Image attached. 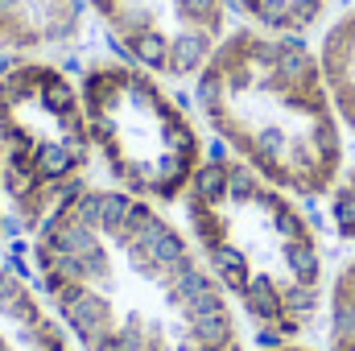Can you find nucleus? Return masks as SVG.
Wrapping results in <instances>:
<instances>
[{"mask_svg": "<svg viewBox=\"0 0 355 351\" xmlns=\"http://www.w3.org/2000/svg\"><path fill=\"white\" fill-rule=\"evenodd\" d=\"M252 29L281 33V37H302L310 33L322 17L331 0H227Z\"/></svg>", "mask_w": 355, "mask_h": 351, "instance_id": "10", "label": "nucleus"}, {"mask_svg": "<svg viewBox=\"0 0 355 351\" xmlns=\"http://www.w3.org/2000/svg\"><path fill=\"white\" fill-rule=\"evenodd\" d=\"M0 351H71L54 310L8 268H0Z\"/></svg>", "mask_w": 355, "mask_h": 351, "instance_id": "8", "label": "nucleus"}, {"mask_svg": "<svg viewBox=\"0 0 355 351\" xmlns=\"http://www.w3.org/2000/svg\"><path fill=\"white\" fill-rule=\"evenodd\" d=\"M182 215L202 264L265 348L314 327L331 285L318 228L289 190L236 157H211L186 186Z\"/></svg>", "mask_w": 355, "mask_h": 351, "instance_id": "2", "label": "nucleus"}, {"mask_svg": "<svg viewBox=\"0 0 355 351\" xmlns=\"http://www.w3.org/2000/svg\"><path fill=\"white\" fill-rule=\"evenodd\" d=\"M83 91L54 62L21 58L0 71V194L25 228H42L91 166Z\"/></svg>", "mask_w": 355, "mask_h": 351, "instance_id": "4", "label": "nucleus"}, {"mask_svg": "<svg viewBox=\"0 0 355 351\" xmlns=\"http://www.w3.org/2000/svg\"><path fill=\"white\" fill-rule=\"evenodd\" d=\"M116 46L162 79H190L227 37V0H87Z\"/></svg>", "mask_w": 355, "mask_h": 351, "instance_id": "6", "label": "nucleus"}, {"mask_svg": "<svg viewBox=\"0 0 355 351\" xmlns=\"http://www.w3.org/2000/svg\"><path fill=\"white\" fill-rule=\"evenodd\" d=\"M265 351H314V348H302V343H277V348H265Z\"/></svg>", "mask_w": 355, "mask_h": 351, "instance_id": "13", "label": "nucleus"}, {"mask_svg": "<svg viewBox=\"0 0 355 351\" xmlns=\"http://www.w3.org/2000/svg\"><path fill=\"white\" fill-rule=\"evenodd\" d=\"M198 108L236 162L293 198H327L347 166L343 120L302 37L232 29L198 71Z\"/></svg>", "mask_w": 355, "mask_h": 351, "instance_id": "3", "label": "nucleus"}, {"mask_svg": "<svg viewBox=\"0 0 355 351\" xmlns=\"http://www.w3.org/2000/svg\"><path fill=\"white\" fill-rule=\"evenodd\" d=\"M0 236H4V194H0Z\"/></svg>", "mask_w": 355, "mask_h": 351, "instance_id": "14", "label": "nucleus"}, {"mask_svg": "<svg viewBox=\"0 0 355 351\" xmlns=\"http://www.w3.org/2000/svg\"><path fill=\"white\" fill-rule=\"evenodd\" d=\"M79 91L91 149L116 190L178 203L202 170V132L157 75L137 62H95Z\"/></svg>", "mask_w": 355, "mask_h": 351, "instance_id": "5", "label": "nucleus"}, {"mask_svg": "<svg viewBox=\"0 0 355 351\" xmlns=\"http://www.w3.org/2000/svg\"><path fill=\"white\" fill-rule=\"evenodd\" d=\"M318 62H322L327 91L335 99V112H339L343 128L355 137V8H347L343 17H335L327 25Z\"/></svg>", "mask_w": 355, "mask_h": 351, "instance_id": "9", "label": "nucleus"}, {"mask_svg": "<svg viewBox=\"0 0 355 351\" xmlns=\"http://www.w3.org/2000/svg\"><path fill=\"white\" fill-rule=\"evenodd\" d=\"M327 198H331V223H335V232L355 244V162L343 166V174H339L335 190Z\"/></svg>", "mask_w": 355, "mask_h": 351, "instance_id": "12", "label": "nucleus"}, {"mask_svg": "<svg viewBox=\"0 0 355 351\" xmlns=\"http://www.w3.org/2000/svg\"><path fill=\"white\" fill-rule=\"evenodd\" d=\"M327 351H355V257L339 264L327 289Z\"/></svg>", "mask_w": 355, "mask_h": 351, "instance_id": "11", "label": "nucleus"}, {"mask_svg": "<svg viewBox=\"0 0 355 351\" xmlns=\"http://www.w3.org/2000/svg\"><path fill=\"white\" fill-rule=\"evenodd\" d=\"M83 0H0V50L37 54L75 42Z\"/></svg>", "mask_w": 355, "mask_h": 351, "instance_id": "7", "label": "nucleus"}, {"mask_svg": "<svg viewBox=\"0 0 355 351\" xmlns=\"http://www.w3.org/2000/svg\"><path fill=\"white\" fill-rule=\"evenodd\" d=\"M37 285L79 351H244L186 232L116 186H79L33 236Z\"/></svg>", "mask_w": 355, "mask_h": 351, "instance_id": "1", "label": "nucleus"}]
</instances>
